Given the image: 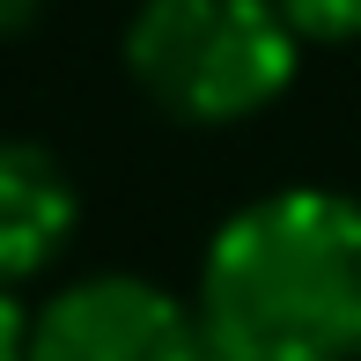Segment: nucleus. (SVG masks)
<instances>
[{"label":"nucleus","mask_w":361,"mask_h":361,"mask_svg":"<svg viewBox=\"0 0 361 361\" xmlns=\"http://www.w3.org/2000/svg\"><path fill=\"white\" fill-rule=\"evenodd\" d=\"M192 310L214 361H361V200L281 185L236 207L207 236Z\"/></svg>","instance_id":"obj_1"},{"label":"nucleus","mask_w":361,"mask_h":361,"mask_svg":"<svg viewBox=\"0 0 361 361\" xmlns=\"http://www.w3.org/2000/svg\"><path fill=\"white\" fill-rule=\"evenodd\" d=\"M118 59L133 89L177 126H243L281 104L302 37L273 0H140Z\"/></svg>","instance_id":"obj_2"},{"label":"nucleus","mask_w":361,"mask_h":361,"mask_svg":"<svg viewBox=\"0 0 361 361\" xmlns=\"http://www.w3.org/2000/svg\"><path fill=\"white\" fill-rule=\"evenodd\" d=\"M30 361H214L192 295L147 273H81L30 310Z\"/></svg>","instance_id":"obj_3"},{"label":"nucleus","mask_w":361,"mask_h":361,"mask_svg":"<svg viewBox=\"0 0 361 361\" xmlns=\"http://www.w3.org/2000/svg\"><path fill=\"white\" fill-rule=\"evenodd\" d=\"M81 221V192L67 162L37 140H0V295L37 281L67 251Z\"/></svg>","instance_id":"obj_4"},{"label":"nucleus","mask_w":361,"mask_h":361,"mask_svg":"<svg viewBox=\"0 0 361 361\" xmlns=\"http://www.w3.org/2000/svg\"><path fill=\"white\" fill-rule=\"evenodd\" d=\"M302 44H361V0H273Z\"/></svg>","instance_id":"obj_5"},{"label":"nucleus","mask_w":361,"mask_h":361,"mask_svg":"<svg viewBox=\"0 0 361 361\" xmlns=\"http://www.w3.org/2000/svg\"><path fill=\"white\" fill-rule=\"evenodd\" d=\"M0 361H30V310L0 295Z\"/></svg>","instance_id":"obj_6"},{"label":"nucleus","mask_w":361,"mask_h":361,"mask_svg":"<svg viewBox=\"0 0 361 361\" xmlns=\"http://www.w3.org/2000/svg\"><path fill=\"white\" fill-rule=\"evenodd\" d=\"M44 0H0V37H23V30H37Z\"/></svg>","instance_id":"obj_7"}]
</instances>
